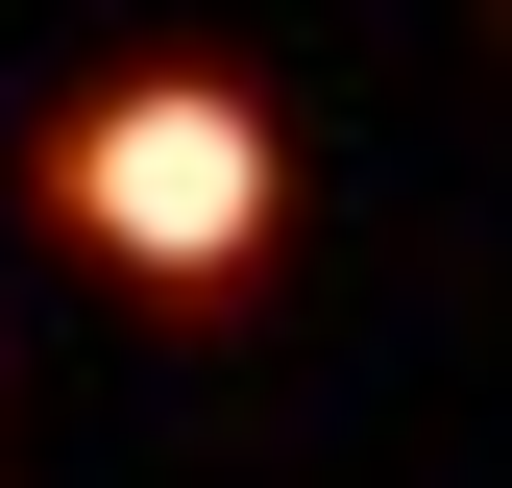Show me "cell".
<instances>
[{
    "instance_id": "obj_1",
    "label": "cell",
    "mask_w": 512,
    "mask_h": 488,
    "mask_svg": "<svg viewBox=\"0 0 512 488\" xmlns=\"http://www.w3.org/2000/svg\"><path fill=\"white\" fill-rule=\"evenodd\" d=\"M74 220H98L147 293H244V269H269V220H293V147H269V98H244V74H98V122H74Z\"/></svg>"
}]
</instances>
